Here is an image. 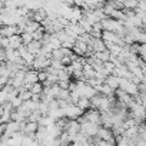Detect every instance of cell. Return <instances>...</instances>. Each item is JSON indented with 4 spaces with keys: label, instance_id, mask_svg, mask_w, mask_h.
I'll return each instance as SVG.
<instances>
[{
    "label": "cell",
    "instance_id": "cell-11",
    "mask_svg": "<svg viewBox=\"0 0 146 146\" xmlns=\"http://www.w3.org/2000/svg\"><path fill=\"white\" fill-rule=\"evenodd\" d=\"M30 93L32 95H40L42 93V90H43V85L40 83V82H36V83H33L32 86H30Z\"/></svg>",
    "mask_w": 146,
    "mask_h": 146
},
{
    "label": "cell",
    "instance_id": "cell-10",
    "mask_svg": "<svg viewBox=\"0 0 146 146\" xmlns=\"http://www.w3.org/2000/svg\"><path fill=\"white\" fill-rule=\"evenodd\" d=\"M76 106L80 109V110H88V109H90V102H89V99H86V98H79V100L76 102Z\"/></svg>",
    "mask_w": 146,
    "mask_h": 146
},
{
    "label": "cell",
    "instance_id": "cell-4",
    "mask_svg": "<svg viewBox=\"0 0 146 146\" xmlns=\"http://www.w3.org/2000/svg\"><path fill=\"white\" fill-rule=\"evenodd\" d=\"M103 83H106L108 86H110L113 90L119 89V78H117V76H115V75H108Z\"/></svg>",
    "mask_w": 146,
    "mask_h": 146
},
{
    "label": "cell",
    "instance_id": "cell-20",
    "mask_svg": "<svg viewBox=\"0 0 146 146\" xmlns=\"http://www.w3.org/2000/svg\"><path fill=\"white\" fill-rule=\"evenodd\" d=\"M0 42H2V37H0Z\"/></svg>",
    "mask_w": 146,
    "mask_h": 146
},
{
    "label": "cell",
    "instance_id": "cell-14",
    "mask_svg": "<svg viewBox=\"0 0 146 146\" xmlns=\"http://www.w3.org/2000/svg\"><path fill=\"white\" fill-rule=\"evenodd\" d=\"M20 37H22V43H23L25 46H26V44H29V43L33 40L32 35H30V33H26V32H25V33H22V35H20Z\"/></svg>",
    "mask_w": 146,
    "mask_h": 146
},
{
    "label": "cell",
    "instance_id": "cell-3",
    "mask_svg": "<svg viewBox=\"0 0 146 146\" xmlns=\"http://www.w3.org/2000/svg\"><path fill=\"white\" fill-rule=\"evenodd\" d=\"M16 33V26H9V25H2L0 26V37H10Z\"/></svg>",
    "mask_w": 146,
    "mask_h": 146
},
{
    "label": "cell",
    "instance_id": "cell-17",
    "mask_svg": "<svg viewBox=\"0 0 146 146\" xmlns=\"http://www.w3.org/2000/svg\"><path fill=\"white\" fill-rule=\"evenodd\" d=\"M69 83H70V80H57V86L60 88V89H67L69 88Z\"/></svg>",
    "mask_w": 146,
    "mask_h": 146
},
{
    "label": "cell",
    "instance_id": "cell-1",
    "mask_svg": "<svg viewBox=\"0 0 146 146\" xmlns=\"http://www.w3.org/2000/svg\"><path fill=\"white\" fill-rule=\"evenodd\" d=\"M98 129H99V125H96V123H92V122H83V123H80V133H83L86 137L96 136Z\"/></svg>",
    "mask_w": 146,
    "mask_h": 146
},
{
    "label": "cell",
    "instance_id": "cell-13",
    "mask_svg": "<svg viewBox=\"0 0 146 146\" xmlns=\"http://www.w3.org/2000/svg\"><path fill=\"white\" fill-rule=\"evenodd\" d=\"M43 35H44V29L40 26L36 32H33L32 33V37H33V40H37V42H40L42 40V37H43Z\"/></svg>",
    "mask_w": 146,
    "mask_h": 146
},
{
    "label": "cell",
    "instance_id": "cell-12",
    "mask_svg": "<svg viewBox=\"0 0 146 146\" xmlns=\"http://www.w3.org/2000/svg\"><path fill=\"white\" fill-rule=\"evenodd\" d=\"M69 98H70V92L67 89H60L56 99H59V100H69Z\"/></svg>",
    "mask_w": 146,
    "mask_h": 146
},
{
    "label": "cell",
    "instance_id": "cell-8",
    "mask_svg": "<svg viewBox=\"0 0 146 146\" xmlns=\"http://www.w3.org/2000/svg\"><path fill=\"white\" fill-rule=\"evenodd\" d=\"M98 93H100V95H103V96H108V98H112V96H115V90H113L110 86H108L106 83H102V86L99 88Z\"/></svg>",
    "mask_w": 146,
    "mask_h": 146
},
{
    "label": "cell",
    "instance_id": "cell-7",
    "mask_svg": "<svg viewBox=\"0 0 146 146\" xmlns=\"http://www.w3.org/2000/svg\"><path fill=\"white\" fill-rule=\"evenodd\" d=\"M40 47H42V43H40V42H37V40H32L29 44H26L27 52H30V53H32V54H35V56L39 53Z\"/></svg>",
    "mask_w": 146,
    "mask_h": 146
},
{
    "label": "cell",
    "instance_id": "cell-5",
    "mask_svg": "<svg viewBox=\"0 0 146 146\" xmlns=\"http://www.w3.org/2000/svg\"><path fill=\"white\" fill-rule=\"evenodd\" d=\"M23 43H22V37H20V35H13V36H10L9 37V47L10 49H17V47H20Z\"/></svg>",
    "mask_w": 146,
    "mask_h": 146
},
{
    "label": "cell",
    "instance_id": "cell-18",
    "mask_svg": "<svg viewBox=\"0 0 146 146\" xmlns=\"http://www.w3.org/2000/svg\"><path fill=\"white\" fill-rule=\"evenodd\" d=\"M6 62V53H5V49L0 47V63H5Z\"/></svg>",
    "mask_w": 146,
    "mask_h": 146
},
{
    "label": "cell",
    "instance_id": "cell-2",
    "mask_svg": "<svg viewBox=\"0 0 146 146\" xmlns=\"http://www.w3.org/2000/svg\"><path fill=\"white\" fill-rule=\"evenodd\" d=\"M50 66V59H46L43 56H35V60L32 63V69L39 72V70H44L46 67Z\"/></svg>",
    "mask_w": 146,
    "mask_h": 146
},
{
    "label": "cell",
    "instance_id": "cell-6",
    "mask_svg": "<svg viewBox=\"0 0 146 146\" xmlns=\"http://www.w3.org/2000/svg\"><path fill=\"white\" fill-rule=\"evenodd\" d=\"M39 27H40V23H37V22H35V20L29 19V20L26 22V25H25V32L32 35V33H33V32H36Z\"/></svg>",
    "mask_w": 146,
    "mask_h": 146
},
{
    "label": "cell",
    "instance_id": "cell-16",
    "mask_svg": "<svg viewBox=\"0 0 146 146\" xmlns=\"http://www.w3.org/2000/svg\"><path fill=\"white\" fill-rule=\"evenodd\" d=\"M46 78H47V73H46V70H39L37 72V80L42 83V82H44L46 80Z\"/></svg>",
    "mask_w": 146,
    "mask_h": 146
},
{
    "label": "cell",
    "instance_id": "cell-19",
    "mask_svg": "<svg viewBox=\"0 0 146 146\" xmlns=\"http://www.w3.org/2000/svg\"><path fill=\"white\" fill-rule=\"evenodd\" d=\"M2 89H3V86H0V92H2Z\"/></svg>",
    "mask_w": 146,
    "mask_h": 146
},
{
    "label": "cell",
    "instance_id": "cell-9",
    "mask_svg": "<svg viewBox=\"0 0 146 146\" xmlns=\"http://www.w3.org/2000/svg\"><path fill=\"white\" fill-rule=\"evenodd\" d=\"M93 56H95L98 60H100L102 63H103V62H109V59H110V53H109V50L96 52V53H93Z\"/></svg>",
    "mask_w": 146,
    "mask_h": 146
},
{
    "label": "cell",
    "instance_id": "cell-15",
    "mask_svg": "<svg viewBox=\"0 0 146 146\" xmlns=\"http://www.w3.org/2000/svg\"><path fill=\"white\" fill-rule=\"evenodd\" d=\"M9 103L12 105V108H13V109H17V108H19V106H20L23 102H22V99H20L19 96H16V98H13V99H12Z\"/></svg>",
    "mask_w": 146,
    "mask_h": 146
}]
</instances>
